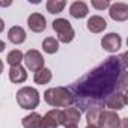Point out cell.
<instances>
[{
  "mask_svg": "<svg viewBox=\"0 0 128 128\" xmlns=\"http://www.w3.org/2000/svg\"><path fill=\"white\" fill-rule=\"evenodd\" d=\"M120 45H122V38H120V35H118V33H107L106 36H102V39H101V47L106 50V51H108V53H116V51H119V48H120Z\"/></svg>",
  "mask_w": 128,
  "mask_h": 128,
  "instance_id": "cell-8",
  "label": "cell"
},
{
  "mask_svg": "<svg viewBox=\"0 0 128 128\" xmlns=\"http://www.w3.org/2000/svg\"><path fill=\"white\" fill-rule=\"evenodd\" d=\"M53 29L57 33V41H60L63 44L71 42L76 36V32L66 18H56L53 21Z\"/></svg>",
  "mask_w": 128,
  "mask_h": 128,
  "instance_id": "cell-4",
  "label": "cell"
},
{
  "mask_svg": "<svg viewBox=\"0 0 128 128\" xmlns=\"http://www.w3.org/2000/svg\"><path fill=\"white\" fill-rule=\"evenodd\" d=\"M106 27H107V21L100 15H92L88 20V30L92 33H101L102 30H106Z\"/></svg>",
  "mask_w": 128,
  "mask_h": 128,
  "instance_id": "cell-13",
  "label": "cell"
},
{
  "mask_svg": "<svg viewBox=\"0 0 128 128\" xmlns=\"http://www.w3.org/2000/svg\"><path fill=\"white\" fill-rule=\"evenodd\" d=\"M9 80H11L12 83H24V82L27 80L26 68L21 66V65L11 66V70H9Z\"/></svg>",
  "mask_w": 128,
  "mask_h": 128,
  "instance_id": "cell-16",
  "label": "cell"
},
{
  "mask_svg": "<svg viewBox=\"0 0 128 128\" xmlns=\"http://www.w3.org/2000/svg\"><path fill=\"white\" fill-rule=\"evenodd\" d=\"M119 122H120V118H119L118 112L102 110L100 114L98 128H119Z\"/></svg>",
  "mask_w": 128,
  "mask_h": 128,
  "instance_id": "cell-7",
  "label": "cell"
},
{
  "mask_svg": "<svg viewBox=\"0 0 128 128\" xmlns=\"http://www.w3.org/2000/svg\"><path fill=\"white\" fill-rule=\"evenodd\" d=\"M41 119H42V116H41L39 113L33 112V113L27 114L26 118H23L21 125H23L24 128H39V126H41Z\"/></svg>",
  "mask_w": 128,
  "mask_h": 128,
  "instance_id": "cell-17",
  "label": "cell"
},
{
  "mask_svg": "<svg viewBox=\"0 0 128 128\" xmlns=\"http://www.w3.org/2000/svg\"><path fill=\"white\" fill-rule=\"evenodd\" d=\"M86 128H95V126H90V125H88V126H86Z\"/></svg>",
  "mask_w": 128,
  "mask_h": 128,
  "instance_id": "cell-29",
  "label": "cell"
},
{
  "mask_svg": "<svg viewBox=\"0 0 128 128\" xmlns=\"http://www.w3.org/2000/svg\"><path fill=\"white\" fill-rule=\"evenodd\" d=\"M70 14H71V17L80 20V18H84L89 14V8L84 2H72L71 6H70Z\"/></svg>",
  "mask_w": 128,
  "mask_h": 128,
  "instance_id": "cell-15",
  "label": "cell"
},
{
  "mask_svg": "<svg viewBox=\"0 0 128 128\" xmlns=\"http://www.w3.org/2000/svg\"><path fill=\"white\" fill-rule=\"evenodd\" d=\"M3 29H5V23H3V20L0 18V33L3 32Z\"/></svg>",
  "mask_w": 128,
  "mask_h": 128,
  "instance_id": "cell-26",
  "label": "cell"
},
{
  "mask_svg": "<svg viewBox=\"0 0 128 128\" xmlns=\"http://www.w3.org/2000/svg\"><path fill=\"white\" fill-rule=\"evenodd\" d=\"M44 101L54 107V108H66L71 107L74 104V98L70 92L68 88H63V86H57V88H50L44 92Z\"/></svg>",
  "mask_w": 128,
  "mask_h": 128,
  "instance_id": "cell-2",
  "label": "cell"
},
{
  "mask_svg": "<svg viewBox=\"0 0 128 128\" xmlns=\"http://www.w3.org/2000/svg\"><path fill=\"white\" fill-rule=\"evenodd\" d=\"M110 8V17L112 20L114 21H125L128 20V5L126 3H122V2H118V3H113L108 6Z\"/></svg>",
  "mask_w": 128,
  "mask_h": 128,
  "instance_id": "cell-11",
  "label": "cell"
},
{
  "mask_svg": "<svg viewBox=\"0 0 128 128\" xmlns=\"http://www.w3.org/2000/svg\"><path fill=\"white\" fill-rule=\"evenodd\" d=\"M23 60L26 63V68L30 70L32 72H36V71L42 70L44 68V62H45L44 57H42V54L38 50H29V51H26V54L23 56Z\"/></svg>",
  "mask_w": 128,
  "mask_h": 128,
  "instance_id": "cell-5",
  "label": "cell"
},
{
  "mask_svg": "<svg viewBox=\"0 0 128 128\" xmlns=\"http://www.w3.org/2000/svg\"><path fill=\"white\" fill-rule=\"evenodd\" d=\"M42 48H44L45 53L54 54V53H57V50H59V41H57L56 38H53V36H48V38H45V39L42 41Z\"/></svg>",
  "mask_w": 128,
  "mask_h": 128,
  "instance_id": "cell-19",
  "label": "cell"
},
{
  "mask_svg": "<svg viewBox=\"0 0 128 128\" xmlns=\"http://www.w3.org/2000/svg\"><path fill=\"white\" fill-rule=\"evenodd\" d=\"M59 114H60V110L59 108L50 110L41 119V126L39 128H57L59 126Z\"/></svg>",
  "mask_w": 128,
  "mask_h": 128,
  "instance_id": "cell-12",
  "label": "cell"
},
{
  "mask_svg": "<svg viewBox=\"0 0 128 128\" xmlns=\"http://www.w3.org/2000/svg\"><path fill=\"white\" fill-rule=\"evenodd\" d=\"M27 24H29V29H30L32 32H35V33H41V32H44L45 27H47V20H45V17H44L42 14H39V12H33V14L29 15V18H27Z\"/></svg>",
  "mask_w": 128,
  "mask_h": 128,
  "instance_id": "cell-9",
  "label": "cell"
},
{
  "mask_svg": "<svg viewBox=\"0 0 128 128\" xmlns=\"http://www.w3.org/2000/svg\"><path fill=\"white\" fill-rule=\"evenodd\" d=\"M92 8H95V9H98V11H102V9H106V8H108L110 6V2L108 0H92Z\"/></svg>",
  "mask_w": 128,
  "mask_h": 128,
  "instance_id": "cell-23",
  "label": "cell"
},
{
  "mask_svg": "<svg viewBox=\"0 0 128 128\" xmlns=\"http://www.w3.org/2000/svg\"><path fill=\"white\" fill-rule=\"evenodd\" d=\"M17 102L24 110H32L39 106V92L35 88L24 86L17 92Z\"/></svg>",
  "mask_w": 128,
  "mask_h": 128,
  "instance_id": "cell-3",
  "label": "cell"
},
{
  "mask_svg": "<svg viewBox=\"0 0 128 128\" xmlns=\"http://www.w3.org/2000/svg\"><path fill=\"white\" fill-rule=\"evenodd\" d=\"M45 6H47V11L50 14H59L66 6V2L65 0H48Z\"/></svg>",
  "mask_w": 128,
  "mask_h": 128,
  "instance_id": "cell-21",
  "label": "cell"
},
{
  "mask_svg": "<svg viewBox=\"0 0 128 128\" xmlns=\"http://www.w3.org/2000/svg\"><path fill=\"white\" fill-rule=\"evenodd\" d=\"M82 112L76 107H66L65 110H60L59 114V125L68 126V125H77L80 122Z\"/></svg>",
  "mask_w": 128,
  "mask_h": 128,
  "instance_id": "cell-6",
  "label": "cell"
},
{
  "mask_svg": "<svg viewBox=\"0 0 128 128\" xmlns=\"http://www.w3.org/2000/svg\"><path fill=\"white\" fill-rule=\"evenodd\" d=\"M5 48H6V44H5L3 41H0V53L5 51Z\"/></svg>",
  "mask_w": 128,
  "mask_h": 128,
  "instance_id": "cell-25",
  "label": "cell"
},
{
  "mask_svg": "<svg viewBox=\"0 0 128 128\" xmlns=\"http://www.w3.org/2000/svg\"><path fill=\"white\" fill-rule=\"evenodd\" d=\"M23 56H24V54H23L20 50H12V51H9V53H8L6 60H8V63H9L11 66H17V65H21Z\"/></svg>",
  "mask_w": 128,
  "mask_h": 128,
  "instance_id": "cell-22",
  "label": "cell"
},
{
  "mask_svg": "<svg viewBox=\"0 0 128 128\" xmlns=\"http://www.w3.org/2000/svg\"><path fill=\"white\" fill-rule=\"evenodd\" d=\"M65 128H78L77 125H68V126H65Z\"/></svg>",
  "mask_w": 128,
  "mask_h": 128,
  "instance_id": "cell-28",
  "label": "cell"
},
{
  "mask_svg": "<svg viewBox=\"0 0 128 128\" xmlns=\"http://www.w3.org/2000/svg\"><path fill=\"white\" fill-rule=\"evenodd\" d=\"M3 72V62H2V59H0V74Z\"/></svg>",
  "mask_w": 128,
  "mask_h": 128,
  "instance_id": "cell-27",
  "label": "cell"
},
{
  "mask_svg": "<svg viewBox=\"0 0 128 128\" xmlns=\"http://www.w3.org/2000/svg\"><path fill=\"white\" fill-rule=\"evenodd\" d=\"M102 108H89L86 112V120H88V125L90 126H95L98 128V122H100V114H101Z\"/></svg>",
  "mask_w": 128,
  "mask_h": 128,
  "instance_id": "cell-20",
  "label": "cell"
},
{
  "mask_svg": "<svg viewBox=\"0 0 128 128\" xmlns=\"http://www.w3.org/2000/svg\"><path fill=\"white\" fill-rule=\"evenodd\" d=\"M128 126V118H122L119 122V128H126Z\"/></svg>",
  "mask_w": 128,
  "mask_h": 128,
  "instance_id": "cell-24",
  "label": "cell"
},
{
  "mask_svg": "<svg viewBox=\"0 0 128 128\" xmlns=\"http://www.w3.org/2000/svg\"><path fill=\"white\" fill-rule=\"evenodd\" d=\"M51 77H53L51 71H50L48 68L44 66L42 70H39V71L35 72V76H33V82H35L36 84H47V83H50Z\"/></svg>",
  "mask_w": 128,
  "mask_h": 128,
  "instance_id": "cell-18",
  "label": "cell"
},
{
  "mask_svg": "<svg viewBox=\"0 0 128 128\" xmlns=\"http://www.w3.org/2000/svg\"><path fill=\"white\" fill-rule=\"evenodd\" d=\"M125 57L126 54L120 57L108 56L101 65L90 70L70 86L74 104H77L76 108L80 112H88L95 107L102 108L112 95L125 92L128 84Z\"/></svg>",
  "mask_w": 128,
  "mask_h": 128,
  "instance_id": "cell-1",
  "label": "cell"
},
{
  "mask_svg": "<svg viewBox=\"0 0 128 128\" xmlns=\"http://www.w3.org/2000/svg\"><path fill=\"white\" fill-rule=\"evenodd\" d=\"M8 39H9V42H12V44H15V45L23 44V42L26 41V32H24V29L20 27V26L11 27V29L8 30Z\"/></svg>",
  "mask_w": 128,
  "mask_h": 128,
  "instance_id": "cell-14",
  "label": "cell"
},
{
  "mask_svg": "<svg viewBox=\"0 0 128 128\" xmlns=\"http://www.w3.org/2000/svg\"><path fill=\"white\" fill-rule=\"evenodd\" d=\"M0 6H2V2H0Z\"/></svg>",
  "mask_w": 128,
  "mask_h": 128,
  "instance_id": "cell-30",
  "label": "cell"
},
{
  "mask_svg": "<svg viewBox=\"0 0 128 128\" xmlns=\"http://www.w3.org/2000/svg\"><path fill=\"white\" fill-rule=\"evenodd\" d=\"M126 102H128L126 94H125V92H118V94L112 95V96H110V98L106 101L104 107H107V108H112L113 112H118V110H122V108L126 106Z\"/></svg>",
  "mask_w": 128,
  "mask_h": 128,
  "instance_id": "cell-10",
  "label": "cell"
}]
</instances>
